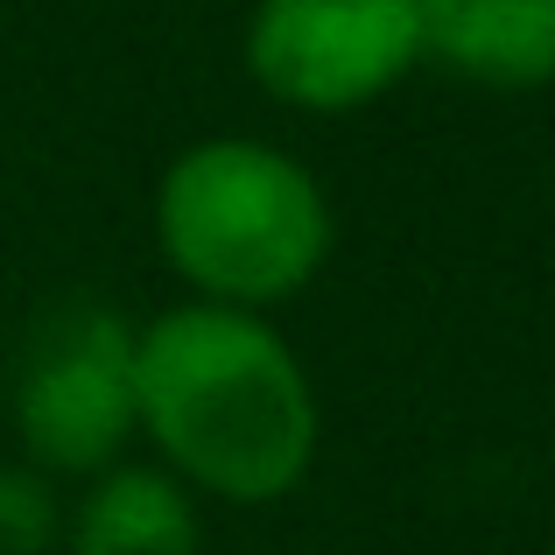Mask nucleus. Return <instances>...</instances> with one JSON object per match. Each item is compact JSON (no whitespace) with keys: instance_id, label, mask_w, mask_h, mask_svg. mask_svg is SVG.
Masks as SVG:
<instances>
[{"instance_id":"obj_6","label":"nucleus","mask_w":555,"mask_h":555,"mask_svg":"<svg viewBox=\"0 0 555 555\" xmlns=\"http://www.w3.org/2000/svg\"><path fill=\"white\" fill-rule=\"evenodd\" d=\"M64 555H204L197 492L163 464H113L70 500Z\"/></svg>"},{"instance_id":"obj_1","label":"nucleus","mask_w":555,"mask_h":555,"mask_svg":"<svg viewBox=\"0 0 555 555\" xmlns=\"http://www.w3.org/2000/svg\"><path fill=\"white\" fill-rule=\"evenodd\" d=\"M141 443L177 486L218 506H274L324 443L317 379L254 310L177 302L134 324Z\"/></svg>"},{"instance_id":"obj_7","label":"nucleus","mask_w":555,"mask_h":555,"mask_svg":"<svg viewBox=\"0 0 555 555\" xmlns=\"http://www.w3.org/2000/svg\"><path fill=\"white\" fill-rule=\"evenodd\" d=\"M64 534L42 472H0V555H42Z\"/></svg>"},{"instance_id":"obj_4","label":"nucleus","mask_w":555,"mask_h":555,"mask_svg":"<svg viewBox=\"0 0 555 555\" xmlns=\"http://www.w3.org/2000/svg\"><path fill=\"white\" fill-rule=\"evenodd\" d=\"M14 436L42 478H99L141 436L134 324L113 310H56L14 373Z\"/></svg>"},{"instance_id":"obj_5","label":"nucleus","mask_w":555,"mask_h":555,"mask_svg":"<svg viewBox=\"0 0 555 555\" xmlns=\"http://www.w3.org/2000/svg\"><path fill=\"white\" fill-rule=\"evenodd\" d=\"M422 64L486 92L555 85V0H415Z\"/></svg>"},{"instance_id":"obj_3","label":"nucleus","mask_w":555,"mask_h":555,"mask_svg":"<svg viewBox=\"0 0 555 555\" xmlns=\"http://www.w3.org/2000/svg\"><path fill=\"white\" fill-rule=\"evenodd\" d=\"M246 78L288 113L345 120L422 70L415 0H254Z\"/></svg>"},{"instance_id":"obj_2","label":"nucleus","mask_w":555,"mask_h":555,"mask_svg":"<svg viewBox=\"0 0 555 555\" xmlns=\"http://www.w3.org/2000/svg\"><path fill=\"white\" fill-rule=\"evenodd\" d=\"M155 246L190 288L218 310H282L324 274L338 246L317 169L254 134H204L169 155L155 183Z\"/></svg>"}]
</instances>
